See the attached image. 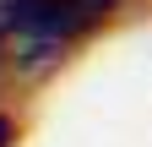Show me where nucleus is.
Wrapping results in <instances>:
<instances>
[{"mask_svg":"<svg viewBox=\"0 0 152 147\" xmlns=\"http://www.w3.org/2000/svg\"><path fill=\"white\" fill-rule=\"evenodd\" d=\"M6 142H11V120L0 115V147H6Z\"/></svg>","mask_w":152,"mask_h":147,"instance_id":"nucleus-2","label":"nucleus"},{"mask_svg":"<svg viewBox=\"0 0 152 147\" xmlns=\"http://www.w3.org/2000/svg\"><path fill=\"white\" fill-rule=\"evenodd\" d=\"M103 16L109 6L98 0H0V49L16 44L27 60H54Z\"/></svg>","mask_w":152,"mask_h":147,"instance_id":"nucleus-1","label":"nucleus"}]
</instances>
